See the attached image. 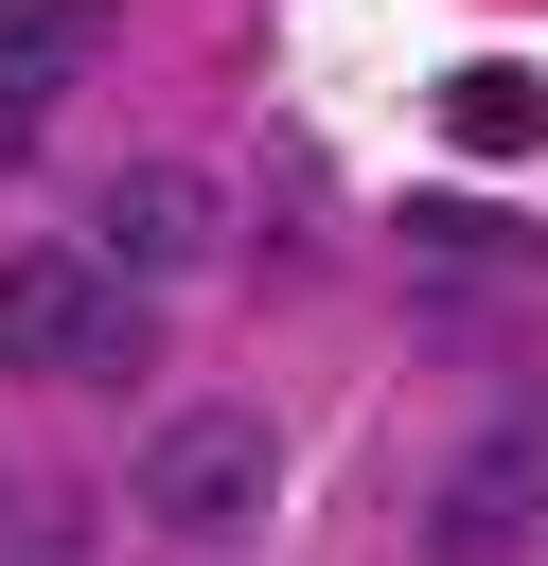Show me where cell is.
<instances>
[{
    "instance_id": "1",
    "label": "cell",
    "mask_w": 548,
    "mask_h": 566,
    "mask_svg": "<svg viewBox=\"0 0 548 566\" xmlns=\"http://www.w3.org/2000/svg\"><path fill=\"white\" fill-rule=\"evenodd\" d=\"M141 354H159V318H141V283H124L88 230H53V248H0V371L124 389Z\"/></svg>"
},
{
    "instance_id": "2",
    "label": "cell",
    "mask_w": 548,
    "mask_h": 566,
    "mask_svg": "<svg viewBox=\"0 0 548 566\" xmlns=\"http://www.w3.org/2000/svg\"><path fill=\"white\" fill-rule=\"evenodd\" d=\"M265 495H283V442H265V407H159V442H141V513H159L177 548H230Z\"/></svg>"
},
{
    "instance_id": "3",
    "label": "cell",
    "mask_w": 548,
    "mask_h": 566,
    "mask_svg": "<svg viewBox=\"0 0 548 566\" xmlns=\"http://www.w3.org/2000/svg\"><path fill=\"white\" fill-rule=\"evenodd\" d=\"M424 548L442 566H530L548 548V424H477L460 478H442V513H424Z\"/></svg>"
},
{
    "instance_id": "4",
    "label": "cell",
    "mask_w": 548,
    "mask_h": 566,
    "mask_svg": "<svg viewBox=\"0 0 548 566\" xmlns=\"http://www.w3.org/2000/svg\"><path fill=\"white\" fill-rule=\"evenodd\" d=\"M88 248H106L124 283H177V265L212 248V177H194V159H124L106 212H88Z\"/></svg>"
},
{
    "instance_id": "5",
    "label": "cell",
    "mask_w": 548,
    "mask_h": 566,
    "mask_svg": "<svg viewBox=\"0 0 548 566\" xmlns=\"http://www.w3.org/2000/svg\"><path fill=\"white\" fill-rule=\"evenodd\" d=\"M88 35H106V0H0V159L53 124V88L88 71Z\"/></svg>"
},
{
    "instance_id": "6",
    "label": "cell",
    "mask_w": 548,
    "mask_h": 566,
    "mask_svg": "<svg viewBox=\"0 0 548 566\" xmlns=\"http://www.w3.org/2000/svg\"><path fill=\"white\" fill-rule=\"evenodd\" d=\"M389 248H407L424 283H530V212H495V195H407Z\"/></svg>"
},
{
    "instance_id": "7",
    "label": "cell",
    "mask_w": 548,
    "mask_h": 566,
    "mask_svg": "<svg viewBox=\"0 0 548 566\" xmlns=\"http://www.w3.org/2000/svg\"><path fill=\"white\" fill-rule=\"evenodd\" d=\"M442 142H460V159H530V142H548V88H530V71H460V88H442Z\"/></svg>"
}]
</instances>
